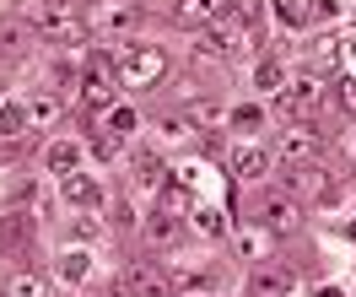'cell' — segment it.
<instances>
[{
    "label": "cell",
    "instance_id": "obj_15",
    "mask_svg": "<svg viewBox=\"0 0 356 297\" xmlns=\"http://www.w3.org/2000/svg\"><path fill=\"white\" fill-rule=\"evenodd\" d=\"M248 287H254L259 297H286V292H291V271H270V265H259Z\"/></svg>",
    "mask_w": 356,
    "mask_h": 297
},
{
    "label": "cell",
    "instance_id": "obj_6",
    "mask_svg": "<svg viewBox=\"0 0 356 297\" xmlns=\"http://www.w3.org/2000/svg\"><path fill=\"white\" fill-rule=\"evenodd\" d=\"M318 103H324V81H318V76H297V81H291V87L281 92V97H275V109H281L286 119L313 114Z\"/></svg>",
    "mask_w": 356,
    "mask_h": 297
},
{
    "label": "cell",
    "instance_id": "obj_10",
    "mask_svg": "<svg viewBox=\"0 0 356 297\" xmlns=\"http://www.w3.org/2000/svg\"><path fill=\"white\" fill-rule=\"evenodd\" d=\"M44 168H49V173H60V179L76 173V168H81V146H76V141H54V146L44 152Z\"/></svg>",
    "mask_w": 356,
    "mask_h": 297
},
{
    "label": "cell",
    "instance_id": "obj_25",
    "mask_svg": "<svg viewBox=\"0 0 356 297\" xmlns=\"http://www.w3.org/2000/svg\"><path fill=\"white\" fill-rule=\"evenodd\" d=\"M189 119H195V125H205V130H222V125H227V114L216 109V103H195V109H189Z\"/></svg>",
    "mask_w": 356,
    "mask_h": 297
},
{
    "label": "cell",
    "instance_id": "obj_8",
    "mask_svg": "<svg viewBox=\"0 0 356 297\" xmlns=\"http://www.w3.org/2000/svg\"><path fill=\"white\" fill-rule=\"evenodd\" d=\"M286 184L297 189V195H308V200L330 195V179H324V168H318V162H297V168L286 173Z\"/></svg>",
    "mask_w": 356,
    "mask_h": 297
},
{
    "label": "cell",
    "instance_id": "obj_1",
    "mask_svg": "<svg viewBox=\"0 0 356 297\" xmlns=\"http://www.w3.org/2000/svg\"><path fill=\"white\" fill-rule=\"evenodd\" d=\"M27 17L38 22L49 44H81L87 38V17L76 11V0H27Z\"/></svg>",
    "mask_w": 356,
    "mask_h": 297
},
{
    "label": "cell",
    "instance_id": "obj_13",
    "mask_svg": "<svg viewBox=\"0 0 356 297\" xmlns=\"http://www.w3.org/2000/svg\"><path fill=\"white\" fill-rule=\"evenodd\" d=\"M222 11H227V0H178V22H189V27L216 22Z\"/></svg>",
    "mask_w": 356,
    "mask_h": 297
},
{
    "label": "cell",
    "instance_id": "obj_11",
    "mask_svg": "<svg viewBox=\"0 0 356 297\" xmlns=\"http://www.w3.org/2000/svg\"><path fill=\"white\" fill-rule=\"evenodd\" d=\"M60 189H65V200H70V206H97V200H103L97 179H87L81 168H76V173H65V184H60Z\"/></svg>",
    "mask_w": 356,
    "mask_h": 297
},
{
    "label": "cell",
    "instance_id": "obj_5",
    "mask_svg": "<svg viewBox=\"0 0 356 297\" xmlns=\"http://www.w3.org/2000/svg\"><path fill=\"white\" fill-rule=\"evenodd\" d=\"M254 222L265 232H275V238H286V232L302 227V211H297L291 195H259V200H254Z\"/></svg>",
    "mask_w": 356,
    "mask_h": 297
},
{
    "label": "cell",
    "instance_id": "obj_29",
    "mask_svg": "<svg viewBox=\"0 0 356 297\" xmlns=\"http://www.w3.org/2000/svg\"><path fill=\"white\" fill-rule=\"evenodd\" d=\"M232 125H238V130H254V125H259V109H238V114H232Z\"/></svg>",
    "mask_w": 356,
    "mask_h": 297
},
{
    "label": "cell",
    "instance_id": "obj_18",
    "mask_svg": "<svg viewBox=\"0 0 356 297\" xmlns=\"http://www.w3.org/2000/svg\"><path fill=\"white\" fill-rule=\"evenodd\" d=\"M27 130V109H17V103H0V141H17Z\"/></svg>",
    "mask_w": 356,
    "mask_h": 297
},
{
    "label": "cell",
    "instance_id": "obj_26",
    "mask_svg": "<svg viewBox=\"0 0 356 297\" xmlns=\"http://www.w3.org/2000/svg\"><path fill=\"white\" fill-rule=\"evenodd\" d=\"M108 130L113 136H135V109H108Z\"/></svg>",
    "mask_w": 356,
    "mask_h": 297
},
{
    "label": "cell",
    "instance_id": "obj_17",
    "mask_svg": "<svg viewBox=\"0 0 356 297\" xmlns=\"http://www.w3.org/2000/svg\"><path fill=\"white\" fill-rule=\"evenodd\" d=\"M6 297H49V281H44V275H33V271H22V275H11Z\"/></svg>",
    "mask_w": 356,
    "mask_h": 297
},
{
    "label": "cell",
    "instance_id": "obj_12",
    "mask_svg": "<svg viewBox=\"0 0 356 297\" xmlns=\"http://www.w3.org/2000/svg\"><path fill=\"white\" fill-rule=\"evenodd\" d=\"M140 232H146V243H156V249H168V243L178 238V216H173L168 206H162V211H152V216H146V227H140Z\"/></svg>",
    "mask_w": 356,
    "mask_h": 297
},
{
    "label": "cell",
    "instance_id": "obj_24",
    "mask_svg": "<svg viewBox=\"0 0 356 297\" xmlns=\"http://www.w3.org/2000/svg\"><path fill=\"white\" fill-rule=\"evenodd\" d=\"M275 17L286 27H308V6H302V0H275Z\"/></svg>",
    "mask_w": 356,
    "mask_h": 297
},
{
    "label": "cell",
    "instance_id": "obj_16",
    "mask_svg": "<svg viewBox=\"0 0 356 297\" xmlns=\"http://www.w3.org/2000/svg\"><path fill=\"white\" fill-rule=\"evenodd\" d=\"M254 87L270 92V97H281V92H286V70L275 65V60H259V65H254Z\"/></svg>",
    "mask_w": 356,
    "mask_h": 297
},
{
    "label": "cell",
    "instance_id": "obj_4",
    "mask_svg": "<svg viewBox=\"0 0 356 297\" xmlns=\"http://www.w3.org/2000/svg\"><path fill=\"white\" fill-rule=\"evenodd\" d=\"M92 33H103V38H124V33H135L140 27V6L135 0H97L87 17Z\"/></svg>",
    "mask_w": 356,
    "mask_h": 297
},
{
    "label": "cell",
    "instance_id": "obj_7",
    "mask_svg": "<svg viewBox=\"0 0 356 297\" xmlns=\"http://www.w3.org/2000/svg\"><path fill=\"white\" fill-rule=\"evenodd\" d=\"M168 275L152 271V265H130V271H119V297H168Z\"/></svg>",
    "mask_w": 356,
    "mask_h": 297
},
{
    "label": "cell",
    "instance_id": "obj_14",
    "mask_svg": "<svg viewBox=\"0 0 356 297\" xmlns=\"http://www.w3.org/2000/svg\"><path fill=\"white\" fill-rule=\"evenodd\" d=\"M281 146H286V157L308 162L313 152H318V130H313V125H291V130H286V141H281Z\"/></svg>",
    "mask_w": 356,
    "mask_h": 297
},
{
    "label": "cell",
    "instance_id": "obj_20",
    "mask_svg": "<svg viewBox=\"0 0 356 297\" xmlns=\"http://www.w3.org/2000/svg\"><path fill=\"white\" fill-rule=\"evenodd\" d=\"M49 119H60V97H54V92H44V97L27 103V125H49Z\"/></svg>",
    "mask_w": 356,
    "mask_h": 297
},
{
    "label": "cell",
    "instance_id": "obj_21",
    "mask_svg": "<svg viewBox=\"0 0 356 297\" xmlns=\"http://www.w3.org/2000/svg\"><path fill=\"white\" fill-rule=\"evenodd\" d=\"M313 65H318V70L340 65V38H330V33H324V38H313Z\"/></svg>",
    "mask_w": 356,
    "mask_h": 297
},
{
    "label": "cell",
    "instance_id": "obj_19",
    "mask_svg": "<svg viewBox=\"0 0 356 297\" xmlns=\"http://www.w3.org/2000/svg\"><path fill=\"white\" fill-rule=\"evenodd\" d=\"M162 141L189 146V141H195V119H189V114H168V119H162Z\"/></svg>",
    "mask_w": 356,
    "mask_h": 297
},
{
    "label": "cell",
    "instance_id": "obj_23",
    "mask_svg": "<svg viewBox=\"0 0 356 297\" xmlns=\"http://www.w3.org/2000/svg\"><path fill=\"white\" fill-rule=\"evenodd\" d=\"M60 275H65L70 287H81V281H87V254H81V249H70L65 259H60Z\"/></svg>",
    "mask_w": 356,
    "mask_h": 297
},
{
    "label": "cell",
    "instance_id": "obj_2",
    "mask_svg": "<svg viewBox=\"0 0 356 297\" xmlns=\"http://www.w3.org/2000/svg\"><path fill=\"white\" fill-rule=\"evenodd\" d=\"M113 70H119V87H156L168 76V54L156 44H130L113 60Z\"/></svg>",
    "mask_w": 356,
    "mask_h": 297
},
{
    "label": "cell",
    "instance_id": "obj_31",
    "mask_svg": "<svg viewBox=\"0 0 356 297\" xmlns=\"http://www.w3.org/2000/svg\"><path fill=\"white\" fill-rule=\"evenodd\" d=\"M195 297H216V292H195Z\"/></svg>",
    "mask_w": 356,
    "mask_h": 297
},
{
    "label": "cell",
    "instance_id": "obj_3",
    "mask_svg": "<svg viewBox=\"0 0 356 297\" xmlns=\"http://www.w3.org/2000/svg\"><path fill=\"white\" fill-rule=\"evenodd\" d=\"M81 92H87V103L97 114H108L113 103H119V70H113V54H87V65H81Z\"/></svg>",
    "mask_w": 356,
    "mask_h": 297
},
{
    "label": "cell",
    "instance_id": "obj_28",
    "mask_svg": "<svg viewBox=\"0 0 356 297\" xmlns=\"http://www.w3.org/2000/svg\"><path fill=\"white\" fill-rule=\"evenodd\" d=\"M340 109H346V114H356V76H346V81H340Z\"/></svg>",
    "mask_w": 356,
    "mask_h": 297
},
{
    "label": "cell",
    "instance_id": "obj_27",
    "mask_svg": "<svg viewBox=\"0 0 356 297\" xmlns=\"http://www.w3.org/2000/svg\"><path fill=\"white\" fill-rule=\"evenodd\" d=\"M195 227L200 232H222V216H216L211 206H195Z\"/></svg>",
    "mask_w": 356,
    "mask_h": 297
},
{
    "label": "cell",
    "instance_id": "obj_22",
    "mask_svg": "<svg viewBox=\"0 0 356 297\" xmlns=\"http://www.w3.org/2000/svg\"><path fill=\"white\" fill-rule=\"evenodd\" d=\"M265 238H270V232L259 227V222H254V227H243V232H238V249H243L248 259H265Z\"/></svg>",
    "mask_w": 356,
    "mask_h": 297
},
{
    "label": "cell",
    "instance_id": "obj_30",
    "mask_svg": "<svg viewBox=\"0 0 356 297\" xmlns=\"http://www.w3.org/2000/svg\"><path fill=\"white\" fill-rule=\"evenodd\" d=\"M340 60H346V65H356V38H340Z\"/></svg>",
    "mask_w": 356,
    "mask_h": 297
},
{
    "label": "cell",
    "instance_id": "obj_9",
    "mask_svg": "<svg viewBox=\"0 0 356 297\" xmlns=\"http://www.w3.org/2000/svg\"><path fill=\"white\" fill-rule=\"evenodd\" d=\"M232 173H238V179H265L270 173V152L265 146H238V152H232Z\"/></svg>",
    "mask_w": 356,
    "mask_h": 297
}]
</instances>
